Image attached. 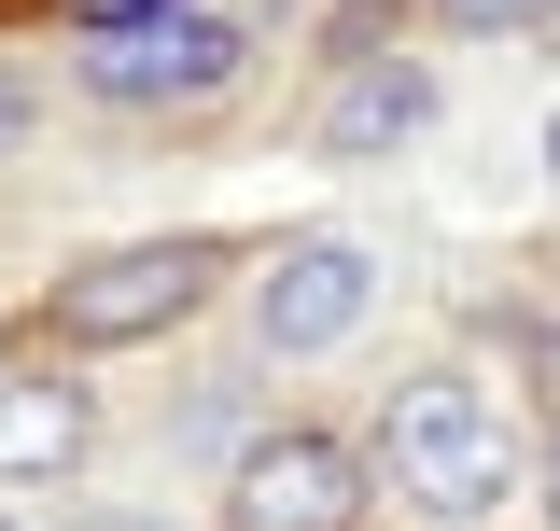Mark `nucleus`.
Listing matches in <instances>:
<instances>
[{
	"instance_id": "nucleus-1",
	"label": "nucleus",
	"mask_w": 560,
	"mask_h": 531,
	"mask_svg": "<svg viewBox=\"0 0 560 531\" xmlns=\"http://www.w3.org/2000/svg\"><path fill=\"white\" fill-rule=\"evenodd\" d=\"M238 57H253V28H238L224 0H113V14L84 28V84L127 98V113L210 98V84H238Z\"/></svg>"
},
{
	"instance_id": "nucleus-2",
	"label": "nucleus",
	"mask_w": 560,
	"mask_h": 531,
	"mask_svg": "<svg viewBox=\"0 0 560 531\" xmlns=\"http://www.w3.org/2000/svg\"><path fill=\"white\" fill-rule=\"evenodd\" d=\"M378 448H393V489L420 518H490L504 504V420H490L477 378H407Z\"/></svg>"
},
{
	"instance_id": "nucleus-3",
	"label": "nucleus",
	"mask_w": 560,
	"mask_h": 531,
	"mask_svg": "<svg viewBox=\"0 0 560 531\" xmlns=\"http://www.w3.org/2000/svg\"><path fill=\"white\" fill-rule=\"evenodd\" d=\"M210 280H224L210 238H127V252H98V266L57 280V335H70V350H140V335L197 322Z\"/></svg>"
},
{
	"instance_id": "nucleus-4",
	"label": "nucleus",
	"mask_w": 560,
	"mask_h": 531,
	"mask_svg": "<svg viewBox=\"0 0 560 531\" xmlns=\"http://www.w3.org/2000/svg\"><path fill=\"white\" fill-rule=\"evenodd\" d=\"M364 294H378V252L364 238H294V252L253 280V335L267 350H337L364 322Z\"/></svg>"
},
{
	"instance_id": "nucleus-5",
	"label": "nucleus",
	"mask_w": 560,
	"mask_h": 531,
	"mask_svg": "<svg viewBox=\"0 0 560 531\" xmlns=\"http://www.w3.org/2000/svg\"><path fill=\"white\" fill-rule=\"evenodd\" d=\"M350 504H364V462L337 434H267L238 462V531H350Z\"/></svg>"
},
{
	"instance_id": "nucleus-6",
	"label": "nucleus",
	"mask_w": 560,
	"mask_h": 531,
	"mask_svg": "<svg viewBox=\"0 0 560 531\" xmlns=\"http://www.w3.org/2000/svg\"><path fill=\"white\" fill-rule=\"evenodd\" d=\"M420 127H434V70H407V57H364L323 98V154H350V168L393 154V140H420Z\"/></svg>"
},
{
	"instance_id": "nucleus-7",
	"label": "nucleus",
	"mask_w": 560,
	"mask_h": 531,
	"mask_svg": "<svg viewBox=\"0 0 560 531\" xmlns=\"http://www.w3.org/2000/svg\"><path fill=\"white\" fill-rule=\"evenodd\" d=\"M84 448V392L70 378H0V475H57Z\"/></svg>"
},
{
	"instance_id": "nucleus-8",
	"label": "nucleus",
	"mask_w": 560,
	"mask_h": 531,
	"mask_svg": "<svg viewBox=\"0 0 560 531\" xmlns=\"http://www.w3.org/2000/svg\"><path fill=\"white\" fill-rule=\"evenodd\" d=\"M434 14H448V28H547L560 0H434Z\"/></svg>"
},
{
	"instance_id": "nucleus-9",
	"label": "nucleus",
	"mask_w": 560,
	"mask_h": 531,
	"mask_svg": "<svg viewBox=\"0 0 560 531\" xmlns=\"http://www.w3.org/2000/svg\"><path fill=\"white\" fill-rule=\"evenodd\" d=\"M14 140H28V84L0 70V154H14Z\"/></svg>"
},
{
	"instance_id": "nucleus-10",
	"label": "nucleus",
	"mask_w": 560,
	"mask_h": 531,
	"mask_svg": "<svg viewBox=\"0 0 560 531\" xmlns=\"http://www.w3.org/2000/svg\"><path fill=\"white\" fill-rule=\"evenodd\" d=\"M547 518H560V434H547Z\"/></svg>"
},
{
	"instance_id": "nucleus-11",
	"label": "nucleus",
	"mask_w": 560,
	"mask_h": 531,
	"mask_svg": "<svg viewBox=\"0 0 560 531\" xmlns=\"http://www.w3.org/2000/svg\"><path fill=\"white\" fill-rule=\"evenodd\" d=\"M98 531H140V518H98Z\"/></svg>"
}]
</instances>
